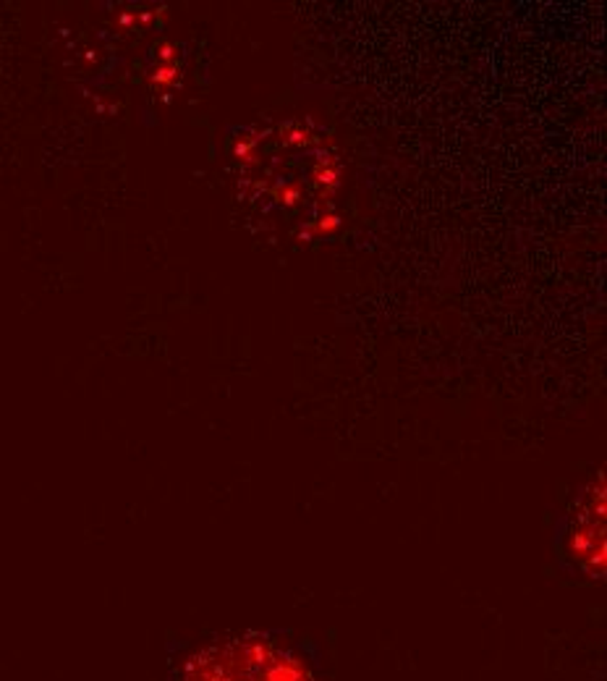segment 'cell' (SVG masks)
Returning a JSON list of instances; mask_svg holds the SVG:
<instances>
[{
	"label": "cell",
	"instance_id": "cell-1",
	"mask_svg": "<svg viewBox=\"0 0 607 681\" xmlns=\"http://www.w3.org/2000/svg\"><path fill=\"white\" fill-rule=\"evenodd\" d=\"M566 556L592 577L605 571V485L592 482L568 514V529L563 532Z\"/></svg>",
	"mask_w": 607,
	"mask_h": 681
}]
</instances>
